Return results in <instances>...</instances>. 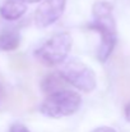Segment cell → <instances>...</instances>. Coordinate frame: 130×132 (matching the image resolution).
<instances>
[{
    "label": "cell",
    "instance_id": "obj_11",
    "mask_svg": "<svg viewBox=\"0 0 130 132\" xmlns=\"http://www.w3.org/2000/svg\"><path fill=\"white\" fill-rule=\"evenodd\" d=\"M92 132H116L112 127H108V126H101V127H97L94 128Z\"/></svg>",
    "mask_w": 130,
    "mask_h": 132
},
{
    "label": "cell",
    "instance_id": "obj_8",
    "mask_svg": "<svg viewBox=\"0 0 130 132\" xmlns=\"http://www.w3.org/2000/svg\"><path fill=\"white\" fill-rule=\"evenodd\" d=\"M21 45V35L14 28L0 31V51H14Z\"/></svg>",
    "mask_w": 130,
    "mask_h": 132
},
{
    "label": "cell",
    "instance_id": "obj_5",
    "mask_svg": "<svg viewBox=\"0 0 130 132\" xmlns=\"http://www.w3.org/2000/svg\"><path fill=\"white\" fill-rule=\"evenodd\" d=\"M68 0H41L35 12V23L40 28H46L56 23L65 12Z\"/></svg>",
    "mask_w": 130,
    "mask_h": 132
},
{
    "label": "cell",
    "instance_id": "obj_9",
    "mask_svg": "<svg viewBox=\"0 0 130 132\" xmlns=\"http://www.w3.org/2000/svg\"><path fill=\"white\" fill-rule=\"evenodd\" d=\"M9 132H31V131H29L23 123H21V122H15V123H13V125L10 126Z\"/></svg>",
    "mask_w": 130,
    "mask_h": 132
},
{
    "label": "cell",
    "instance_id": "obj_10",
    "mask_svg": "<svg viewBox=\"0 0 130 132\" xmlns=\"http://www.w3.org/2000/svg\"><path fill=\"white\" fill-rule=\"evenodd\" d=\"M5 99H6V91H5V87L0 84V108L3 106Z\"/></svg>",
    "mask_w": 130,
    "mask_h": 132
},
{
    "label": "cell",
    "instance_id": "obj_6",
    "mask_svg": "<svg viewBox=\"0 0 130 132\" xmlns=\"http://www.w3.org/2000/svg\"><path fill=\"white\" fill-rule=\"evenodd\" d=\"M27 3L24 0H5L0 5V17L5 21L13 22L22 18L27 13Z\"/></svg>",
    "mask_w": 130,
    "mask_h": 132
},
{
    "label": "cell",
    "instance_id": "obj_4",
    "mask_svg": "<svg viewBox=\"0 0 130 132\" xmlns=\"http://www.w3.org/2000/svg\"><path fill=\"white\" fill-rule=\"evenodd\" d=\"M59 72L66 80V82L83 92H92L97 87L96 72L78 59L64 60L60 65Z\"/></svg>",
    "mask_w": 130,
    "mask_h": 132
},
{
    "label": "cell",
    "instance_id": "obj_7",
    "mask_svg": "<svg viewBox=\"0 0 130 132\" xmlns=\"http://www.w3.org/2000/svg\"><path fill=\"white\" fill-rule=\"evenodd\" d=\"M68 86L69 84L66 82V80L63 77V75L59 71L45 76L41 82V88L45 94H51L63 88H68Z\"/></svg>",
    "mask_w": 130,
    "mask_h": 132
},
{
    "label": "cell",
    "instance_id": "obj_12",
    "mask_svg": "<svg viewBox=\"0 0 130 132\" xmlns=\"http://www.w3.org/2000/svg\"><path fill=\"white\" fill-rule=\"evenodd\" d=\"M124 116H125V119L126 122L130 123V101L126 103V105L124 106Z\"/></svg>",
    "mask_w": 130,
    "mask_h": 132
},
{
    "label": "cell",
    "instance_id": "obj_1",
    "mask_svg": "<svg viewBox=\"0 0 130 132\" xmlns=\"http://www.w3.org/2000/svg\"><path fill=\"white\" fill-rule=\"evenodd\" d=\"M92 22L88 24L89 30L99 34L101 41L97 49V59L101 63L108 60L117 44L116 21L114 17V5L110 1L98 0L92 5Z\"/></svg>",
    "mask_w": 130,
    "mask_h": 132
},
{
    "label": "cell",
    "instance_id": "obj_2",
    "mask_svg": "<svg viewBox=\"0 0 130 132\" xmlns=\"http://www.w3.org/2000/svg\"><path fill=\"white\" fill-rule=\"evenodd\" d=\"M82 105V96L79 92L63 88L51 94H47V97L40 105V113L48 118H64L73 116L79 110Z\"/></svg>",
    "mask_w": 130,
    "mask_h": 132
},
{
    "label": "cell",
    "instance_id": "obj_13",
    "mask_svg": "<svg viewBox=\"0 0 130 132\" xmlns=\"http://www.w3.org/2000/svg\"><path fill=\"white\" fill-rule=\"evenodd\" d=\"M24 1H26L27 4H28V3H29V4H35V3H40L41 0H24Z\"/></svg>",
    "mask_w": 130,
    "mask_h": 132
},
{
    "label": "cell",
    "instance_id": "obj_3",
    "mask_svg": "<svg viewBox=\"0 0 130 132\" xmlns=\"http://www.w3.org/2000/svg\"><path fill=\"white\" fill-rule=\"evenodd\" d=\"M73 46V37L69 32H59L46 40L35 51V56L43 64L54 67L66 60Z\"/></svg>",
    "mask_w": 130,
    "mask_h": 132
}]
</instances>
